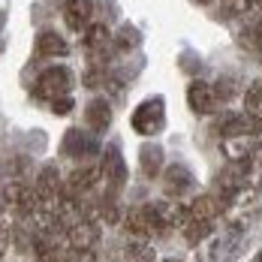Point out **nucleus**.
Listing matches in <instances>:
<instances>
[{
    "label": "nucleus",
    "mask_w": 262,
    "mask_h": 262,
    "mask_svg": "<svg viewBox=\"0 0 262 262\" xmlns=\"http://www.w3.org/2000/svg\"><path fill=\"white\" fill-rule=\"evenodd\" d=\"M60 235H49V232H36L33 235V262H63V253L60 244H57Z\"/></svg>",
    "instance_id": "2eb2a0df"
},
{
    "label": "nucleus",
    "mask_w": 262,
    "mask_h": 262,
    "mask_svg": "<svg viewBox=\"0 0 262 262\" xmlns=\"http://www.w3.org/2000/svg\"><path fill=\"white\" fill-rule=\"evenodd\" d=\"M105 79H108V70H105V63H100V60H91L88 67H84V76H81V81H84V88H103Z\"/></svg>",
    "instance_id": "393cba45"
},
{
    "label": "nucleus",
    "mask_w": 262,
    "mask_h": 262,
    "mask_svg": "<svg viewBox=\"0 0 262 262\" xmlns=\"http://www.w3.org/2000/svg\"><path fill=\"white\" fill-rule=\"evenodd\" d=\"M124 262H157V253H154V247H151L148 238H133L130 244H127Z\"/></svg>",
    "instance_id": "4be33fe9"
},
{
    "label": "nucleus",
    "mask_w": 262,
    "mask_h": 262,
    "mask_svg": "<svg viewBox=\"0 0 262 262\" xmlns=\"http://www.w3.org/2000/svg\"><path fill=\"white\" fill-rule=\"evenodd\" d=\"M238 46H241L247 54H259V57H262V18H259V21H250V25L241 30Z\"/></svg>",
    "instance_id": "412c9836"
},
{
    "label": "nucleus",
    "mask_w": 262,
    "mask_h": 262,
    "mask_svg": "<svg viewBox=\"0 0 262 262\" xmlns=\"http://www.w3.org/2000/svg\"><path fill=\"white\" fill-rule=\"evenodd\" d=\"M187 105L196 112V115H214L217 108V97H214V88L205 81H193L187 88Z\"/></svg>",
    "instance_id": "ddd939ff"
},
{
    "label": "nucleus",
    "mask_w": 262,
    "mask_h": 262,
    "mask_svg": "<svg viewBox=\"0 0 262 262\" xmlns=\"http://www.w3.org/2000/svg\"><path fill=\"white\" fill-rule=\"evenodd\" d=\"M250 9H253V12H259V15H262V0H250Z\"/></svg>",
    "instance_id": "72a5a7b5"
},
{
    "label": "nucleus",
    "mask_w": 262,
    "mask_h": 262,
    "mask_svg": "<svg viewBox=\"0 0 262 262\" xmlns=\"http://www.w3.org/2000/svg\"><path fill=\"white\" fill-rule=\"evenodd\" d=\"M63 262H97V253L94 250H84V247H67Z\"/></svg>",
    "instance_id": "c85d7f7f"
},
{
    "label": "nucleus",
    "mask_w": 262,
    "mask_h": 262,
    "mask_svg": "<svg viewBox=\"0 0 262 262\" xmlns=\"http://www.w3.org/2000/svg\"><path fill=\"white\" fill-rule=\"evenodd\" d=\"M84 121H88V127L94 130V136H100L112 127V105L105 103V100H91L88 108H84Z\"/></svg>",
    "instance_id": "a211bd4d"
},
{
    "label": "nucleus",
    "mask_w": 262,
    "mask_h": 262,
    "mask_svg": "<svg viewBox=\"0 0 262 262\" xmlns=\"http://www.w3.org/2000/svg\"><path fill=\"white\" fill-rule=\"evenodd\" d=\"M250 12V0H220V15L223 18H238Z\"/></svg>",
    "instance_id": "cd10ccee"
},
{
    "label": "nucleus",
    "mask_w": 262,
    "mask_h": 262,
    "mask_svg": "<svg viewBox=\"0 0 262 262\" xmlns=\"http://www.w3.org/2000/svg\"><path fill=\"white\" fill-rule=\"evenodd\" d=\"M39 208V199H36V190L27 187L21 178H6L0 184V211H9L15 217H33Z\"/></svg>",
    "instance_id": "f257e3e1"
},
{
    "label": "nucleus",
    "mask_w": 262,
    "mask_h": 262,
    "mask_svg": "<svg viewBox=\"0 0 262 262\" xmlns=\"http://www.w3.org/2000/svg\"><path fill=\"white\" fill-rule=\"evenodd\" d=\"M73 97H70V94H67V97H57V100H52V112L54 115H70V112H73Z\"/></svg>",
    "instance_id": "7c9ffc66"
},
{
    "label": "nucleus",
    "mask_w": 262,
    "mask_h": 262,
    "mask_svg": "<svg viewBox=\"0 0 262 262\" xmlns=\"http://www.w3.org/2000/svg\"><path fill=\"white\" fill-rule=\"evenodd\" d=\"M250 160H238V163H229L223 172H220V178H217V199L220 202H226L235 190H241L247 178H250Z\"/></svg>",
    "instance_id": "1a4fd4ad"
},
{
    "label": "nucleus",
    "mask_w": 262,
    "mask_h": 262,
    "mask_svg": "<svg viewBox=\"0 0 262 262\" xmlns=\"http://www.w3.org/2000/svg\"><path fill=\"white\" fill-rule=\"evenodd\" d=\"M250 151H253V142L250 139H223V154H226L229 163L250 160Z\"/></svg>",
    "instance_id": "5701e85b"
},
{
    "label": "nucleus",
    "mask_w": 262,
    "mask_h": 262,
    "mask_svg": "<svg viewBox=\"0 0 262 262\" xmlns=\"http://www.w3.org/2000/svg\"><path fill=\"white\" fill-rule=\"evenodd\" d=\"M124 226L130 229L133 238H148V205H133L124 214Z\"/></svg>",
    "instance_id": "aec40b11"
},
{
    "label": "nucleus",
    "mask_w": 262,
    "mask_h": 262,
    "mask_svg": "<svg viewBox=\"0 0 262 262\" xmlns=\"http://www.w3.org/2000/svg\"><path fill=\"white\" fill-rule=\"evenodd\" d=\"M211 229H214V223H196V220H187V226H184V241H187L190 247H199V244L211 235Z\"/></svg>",
    "instance_id": "b1692460"
},
{
    "label": "nucleus",
    "mask_w": 262,
    "mask_h": 262,
    "mask_svg": "<svg viewBox=\"0 0 262 262\" xmlns=\"http://www.w3.org/2000/svg\"><path fill=\"white\" fill-rule=\"evenodd\" d=\"M253 262H262V250H259V253H256V256H253Z\"/></svg>",
    "instance_id": "e433bc0d"
},
{
    "label": "nucleus",
    "mask_w": 262,
    "mask_h": 262,
    "mask_svg": "<svg viewBox=\"0 0 262 262\" xmlns=\"http://www.w3.org/2000/svg\"><path fill=\"white\" fill-rule=\"evenodd\" d=\"M130 124H133V130L139 133V136H145V139L157 136V133L166 127V103H163L160 97L145 100L142 105H136Z\"/></svg>",
    "instance_id": "7ed1b4c3"
},
{
    "label": "nucleus",
    "mask_w": 262,
    "mask_h": 262,
    "mask_svg": "<svg viewBox=\"0 0 262 262\" xmlns=\"http://www.w3.org/2000/svg\"><path fill=\"white\" fill-rule=\"evenodd\" d=\"M196 3H199V6H208V3H214V0H196Z\"/></svg>",
    "instance_id": "c9c22d12"
},
{
    "label": "nucleus",
    "mask_w": 262,
    "mask_h": 262,
    "mask_svg": "<svg viewBox=\"0 0 262 262\" xmlns=\"http://www.w3.org/2000/svg\"><path fill=\"white\" fill-rule=\"evenodd\" d=\"M67 247H84V250H94L97 241H100V223L94 217H81L79 223H73L67 229Z\"/></svg>",
    "instance_id": "9d476101"
},
{
    "label": "nucleus",
    "mask_w": 262,
    "mask_h": 262,
    "mask_svg": "<svg viewBox=\"0 0 262 262\" xmlns=\"http://www.w3.org/2000/svg\"><path fill=\"white\" fill-rule=\"evenodd\" d=\"M244 112L253 115V118H262V79L247 88V94H244Z\"/></svg>",
    "instance_id": "bb28decb"
},
{
    "label": "nucleus",
    "mask_w": 262,
    "mask_h": 262,
    "mask_svg": "<svg viewBox=\"0 0 262 262\" xmlns=\"http://www.w3.org/2000/svg\"><path fill=\"white\" fill-rule=\"evenodd\" d=\"M36 54L39 57H63V54H70V42L60 33L46 30V33L36 36Z\"/></svg>",
    "instance_id": "6ab92c4d"
},
{
    "label": "nucleus",
    "mask_w": 262,
    "mask_h": 262,
    "mask_svg": "<svg viewBox=\"0 0 262 262\" xmlns=\"http://www.w3.org/2000/svg\"><path fill=\"white\" fill-rule=\"evenodd\" d=\"M214 97H217V103L232 100V97H235V81L232 79H220L217 84H214Z\"/></svg>",
    "instance_id": "c756f323"
},
{
    "label": "nucleus",
    "mask_w": 262,
    "mask_h": 262,
    "mask_svg": "<svg viewBox=\"0 0 262 262\" xmlns=\"http://www.w3.org/2000/svg\"><path fill=\"white\" fill-rule=\"evenodd\" d=\"M163 262H184V259H175V256H169V259H163Z\"/></svg>",
    "instance_id": "4c0bfd02"
},
{
    "label": "nucleus",
    "mask_w": 262,
    "mask_h": 262,
    "mask_svg": "<svg viewBox=\"0 0 262 262\" xmlns=\"http://www.w3.org/2000/svg\"><path fill=\"white\" fill-rule=\"evenodd\" d=\"M259 172H262V169H259ZM253 187H256V193H262V175H259V181L253 184Z\"/></svg>",
    "instance_id": "f704fd0d"
},
{
    "label": "nucleus",
    "mask_w": 262,
    "mask_h": 262,
    "mask_svg": "<svg viewBox=\"0 0 262 262\" xmlns=\"http://www.w3.org/2000/svg\"><path fill=\"white\" fill-rule=\"evenodd\" d=\"M60 151H63L70 160L88 163V160L97 157V151H100V142H97L91 133H84V130H79V127H73V130L63 133V145H60Z\"/></svg>",
    "instance_id": "6e6552de"
},
{
    "label": "nucleus",
    "mask_w": 262,
    "mask_h": 262,
    "mask_svg": "<svg viewBox=\"0 0 262 262\" xmlns=\"http://www.w3.org/2000/svg\"><path fill=\"white\" fill-rule=\"evenodd\" d=\"M33 190H36V199H39L42 208H57L60 205V199H63V181H60V172H57L54 163H46L39 169Z\"/></svg>",
    "instance_id": "423d86ee"
},
{
    "label": "nucleus",
    "mask_w": 262,
    "mask_h": 262,
    "mask_svg": "<svg viewBox=\"0 0 262 262\" xmlns=\"http://www.w3.org/2000/svg\"><path fill=\"white\" fill-rule=\"evenodd\" d=\"M94 15V0H67L63 3V21L70 30H84Z\"/></svg>",
    "instance_id": "dca6fc26"
},
{
    "label": "nucleus",
    "mask_w": 262,
    "mask_h": 262,
    "mask_svg": "<svg viewBox=\"0 0 262 262\" xmlns=\"http://www.w3.org/2000/svg\"><path fill=\"white\" fill-rule=\"evenodd\" d=\"M217 133L220 139H259L262 136V118L253 115H235V112H226L217 118Z\"/></svg>",
    "instance_id": "39448f33"
},
{
    "label": "nucleus",
    "mask_w": 262,
    "mask_h": 262,
    "mask_svg": "<svg viewBox=\"0 0 262 262\" xmlns=\"http://www.w3.org/2000/svg\"><path fill=\"white\" fill-rule=\"evenodd\" d=\"M139 169L145 178H160L163 169H166V160H163V148L157 142H145L139 148Z\"/></svg>",
    "instance_id": "4468645a"
},
{
    "label": "nucleus",
    "mask_w": 262,
    "mask_h": 262,
    "mask_svg": "<svg viewBox=\"0 0 262 262\" xmlns=\"http://www.w3.org/2000/svg\"><path fill=\"white\" fill-rule=\"evenodd\" d=\"M250 166H256V169H262V136L253 142V151H250Z\"/></svg>",
    "instance_id": "2f4dec72"
},
{
    "label": "nucleus",
    "mask_w": 262,
    "mask_h": 262,
    "mask_svg": "<svg viewBox=\"0 0 262 262\" xmlns=\"http://www.w3.org/2000/svg\"><path fill=\"white\" fill-rule=\"evenodd\" d=\"M220 211H223V202L217 196H196L190 202V220H196V223H214L220 217Z\"/></svg>",
    "instance_id": "f3484780"
},
{
    "label": "nucleus",
    "mask_w": 262,
    "mask_h": 262,
    "mask_svg": "<svg viewBox=\"0 0 262 262\" xmlns=\"http://www.w3.org/2000/svg\"><path fill=\"white\" fill-rule=\"evenodd\" d=\"M238 250H241V226H238V223H232V226H229V229H226L220 238H214L208 259L211 262H226V259H232Z\"/></svg>",
    "instance_id": "f8f14e48"
},
{
    "label": "nucleus",
    "mask_w": 262,
    "mask_h": 262,
    "mask_svg": "<svg viewBox=\"0 0 262 262\" xmlns=\"http://www.w3.org/2000/svg\"><path fill=\"white\" fill-rule=\"evenodd\" d=\"M100 187V166H79L70 172V178L63 181V199H84L94 196Z\"/></svg>",
    "instance_id": "0eeeda50"
},
{
    "label": "nucleus",
    "mask_w": 262,
    "mask_h": 262,
    "mask_svg": "<svg viewBox=\"0 0 262 262\" xmlns=\"http://www.w3.org/2000/svg\"><path fill=\"white\" fill-rule=\"evenodd\" d=\"M163 184H166V193H169V196H184V193L196 190L193 172H190L187 166H181V163H172V166L163 169Z\"/></svg>",
    "instance_id": "9b49d317"
},
{
    "label": "nucleus",
    "mask_w": 262,
    "mask_h": 262,
    "mask_svg": "<svg viewBox=\"0 0 262 262\" xmlns=\"http://www.w3.org/2000/svg\"><path fill=\"white\" fill-rule=\"evenodd\" d=\"M9 238H12V232H9V226L0 220V259H3V253H6V247H9Z\"/></svg>",
    "instance_id": "473e14b6"
},
{
    "label": "nucleus",
    "mask_w": 262,
    "mask_h": 262,
    "mask_svg": "<svg viewBox=\"0 0 262 262\" xmlns=\"http://www.w3.org/2000/svg\"><path fill=\"white\" fill-rule=\"evenodd\" d=\"M70 88H73V73L67 70V67H46L42 73H39V79L33 81V94L39 97V100H57V97H67L70 94Z\"/></svg>",
    "instance_id": "20e7f679"
},
{
    "label": "nucleus",
    "mask_w": 262,
    "mask_h": 262,
    "mask_svg": "<svg viewBox=\"0 0 262 262\" xmlns=\"http://www.w3.org/2000/svg\"><path fill=\"white\" fill-rule=\"evenodd\" d=\"M112 46H115L118 52H133L136 46H142V33H139L136 27H121L118 36L112 39Z\"/></svg>",
    "instance_id": "a878e982"
},
{
    "label": "nucleus",
    "mask_w": 262,
    "mask_h": 262,
    "mask_svg": "<svg viewBox=\"0 0 262 262\" xmlns=\"http://www.w3.org/2000/svg\"><path fill=\"white\" fill-rule=\"evenodd\" d=\"M127 184V163L118 145H108L100 160V187L97 193H121V187Z\"/></svg>",
    "instance_id": "f03ea898"
}]
</instances>
